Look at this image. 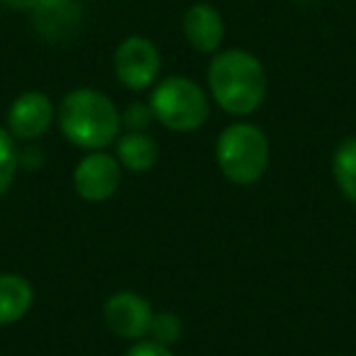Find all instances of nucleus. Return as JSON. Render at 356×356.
Returning a JSON list of instances; mask_svg holds the SVG:
<instances>
[{
    "mask_svg": "<svg viewBox=\"0 0 356 356\" xmlns=\"http://www.w3.org/2000/svg\"><path fill=\"white\" fill-rule=\"evenodd\" d=\"M208 86L215 103L237 118L257 113L268 93L266 69L244 49L218 51L208 66Z\"/></svg>",
    "mask_w": 356,
    "mask_h": 356,
    "instance_id": "1",
    "label": "nucleus"
},
{
    "mask_svg": "<svg viewBox=\"0 0 356 356\" xmlns=\"http://www.w3.org/2000/svg\"><path fill=\"white\" fill-rule=\"evenodd\" d=\"M56 122L74 147L86 152H103L120 137L122 115L105 93L93 88H76L64 95Z\"/></svg>",
    "mask_w": 356,
    "mask_h": 356,
    "instance_id": "2",
    "label": "nucleus"
},
{
    "mask_svg": "<svg viewBox=\"0 0 356 356\" xmlns=\"http://www.w3.org/2000/svg\"><path fill=\"white\" fill-rule=\"evenodd\" d=\"M215 159L229 184L254 186L268 171L271 144L261 127L252 122H234L220 132Z\"/></svg>",
    "mask_w": 356,
    "mask_h": 356,
    "instance_id": "3",
    "label": "nucleus"
},
{
    "mask_svg": "<svg viewBox=\"0 0 356 356\" xmlns=\"http://www.w3.org/2000/svg\"><path fill=\"white\" fill-rule=\"evenodd\" d=\"M154 120L171 132H193L210 118V100L205 90L188 76H168L149 98Z\"/></svg>",
    "mask_w": 356,
    "mask_h": 356,
    "instance_id": "4",
    "label": "nucleus"
},
{
    "mask_svg": "<svg viewBox=\"0 0 356 356\" xmlns=\"http://www.w3.org/2000/svg\"><path fill=\"white\" fill-rule=\"evenodd\" d=\"M113 66L120 83L139 93V90H147L149 86H154V81L159 79L161 54L152 40L142 35H132L124 42H120V47L115 49Z\"/></svg>",
    "mask_w": 356,
    "mask_h": 356,
    "instance_id": "5",
    "label": "nucleus"
},
{
    "mask_svg": "<svg viewBox=\"0 0 356 356\" xmlns=\"http://www.w3.org/2000/svg\"><path fill=\"white\" fill-rule=\"evenodd\" d=\"M122 184V166L118 156L90 152L74 168V191L86 203H105L118 193Z\"/></svg>",
    "mask_w": 356,
    "mask_h": 356,
    "instance_id": "6",
    "label": "nucleus"
},
{
    "mask_svg": "<svg viewBox=\"0 0 356 356\" xmlns=\"http://www.w3.org/2000/svg\"><path fill=\"white\" fill-rule=\"evenodd\" d=\"M105 325L115 337L127 341H139L149 334L154 307L144 296L134 291H118L103 305Z\"/></svg>",
    "mask_w": 356,
    "mask_h": 356,
    "instance_id": "7",
    "label": "nucleus"
},
{
    "mask_svg": "<svg viewBox=\"0 0 356 356\" xmlns=\"http://www.w3.org/2000/svg\"><path fill=\"white\" fill-rule=\"evenodd\" d=\"M56 113L49 95L40 90H27L13 100L8 110V132L15 142H35L51 127Z\"/></svg>",
    "mask_w": 356,
    "mask_h": 356,
    "instance_id": "8",
    "label": "nucleus"
},
{
    "mask_svg": "<svg viewBox=\"0 0 356 356\" xmlns=\"http://www.w3.org/2000/svg\"><path fill=\"white\" fill-rule=\"evenodd\" d=\"M184 35L188 44L200 54H218L225 40L222 15L210 3H195L184 15Z\"/></svg>",
    "mask_w": 356,
    "mask_h": 356,
    "instance_id": "9",
    "label": "nucleus"
},
{
    "mask_svg": "<svg viewBox=\"0 0 356 356\" xmlns=\"http://www.w3.org/2000/svg\"><path fill=\"white\" fill-rule=\"evenodd\" d=\"M35 302V288L20 273H0V327L20 322Z\"/></svg>",
    "mask_w": 356,
    "mask_h": 356,
    "instance_id": "10",
    "label": "nucleus"
},
{
    "mask_svg": "<svg viewBox=\"0 0 356 356\" xmlns=\"http://www.w3.org/2000/svg\"><path fill=\"white\" fill-rule=\"evenodd\" d=\"M118 161L132 173L152 171L159 161V147L147 132H127L118 142Z\"/></svg>",
    "mask_w": 356,
    "mask_h": 356,
    "instance_id": "11",
    "label": "nucleus"
},
{
    "mask_svg": "<svg viewBox=\"0 0 356 356\" xmlns=\"http://www.w3.org/2000/svg\"><path fill=\"white\" fill-rule=\"evenodd\" d=\"M332 173L341 195L356 205V137H346L332 154Z\"/></svg>",
    "mask_w": 356,
    "mask_h": 356,
    "instance_id": "12",
    "label": "nucleus"
},
{
    "mask_svg": "<svg viewBox=\"0 0 356 356\" xmlns=\"http://www.w3.org/2000/svg\"><path fill=\"white\" fill-rule=\"evenodd\" d=\"M17 166H20V152H17L15 137L8 129L0 127V198L10 191Z\"/></svg>",
    "mask_w": 356,
    "mask_h": 356,
    "instance_id": "13",
    "label": "nucleus"
},
{
    "mask_svg": "<svg viewBox=\"0 0 356 356\" xmlns=\"http://www.w3.org/2000/svg\"><path fill=\"white\" fill-rule=\"evenodd\" d=\"M184 334V322L178 320L176 312L171 310H159L154 312L152 317V325H149V339L156 341V344H163V346H171L176 344Z\"/></svg>",
    "mask_w": 356,
    "mask_h": 356,
    "instance_id": "14",
    "label": "nucleus"
},
{
    "mask_svg": "<svg viewBox=\"0 0 356 356\" xmlns=\"http://www.w3.org/2000/svg\"><path fill=\"white\" fill-rule=\"evenodd\" d=\"M152 120H154L152 108L144 105V103H132L122 115V124L129 129V132H144Z\"/></svg>",
    "mask_w": 356,
    "mask_h": 356,
    "instance_id": "15",
    "label": "nucleus"
},
{
    "mask_svg": "<svg viewBox=\"0 0 356 356\" xmlns=\"http://www.w3.org/2000/svg\"><path fill=\"white\" fill-rule=\"evenodd\" d=\"M124 356H176L168 346L163 344H156L152 339H139L124 351Z\"/></svg>",
    "mask_w": 356,
    "mask_h": 356,
    "instance_id": "16",
    "label": "nucleus"
}]
</instances>
